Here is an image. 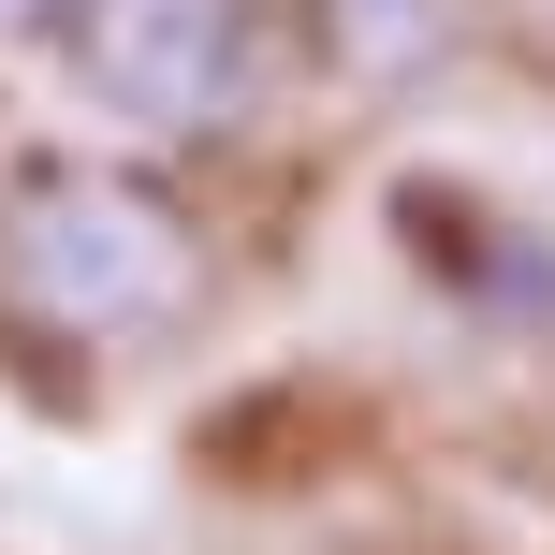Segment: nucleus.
<instances>
[{
    "label": "nucleus",
    "instance_id": "obj_1",
    "mask_svg": "<svg viewBox=\"0 0 555 555\" xmlns=\"http://www.w3.org/2000/svg\"><path fill=\"white\" fill-rule=\"evenodd\" d=\"M0 307L29 336H88V351L176 336L205 307V234L146 176L29 162V176H0Z\"/></svg>",
    "mask_w": 555,
    "mask_h": 555
},
{
    "label": "nucleus",
    "instance_id": "obj_2",
    "mask_svg": "<svg viewBox=\"0 0 555 555\" xmlns=\"http://www.w3.org/2000/svg\"><path fill=\"white\" fill-rule=\"evenodd\" d=\"M44 44L117 132L205 146L263 88V0H44Z\"/></svg>",
    "mask_w": 555,
    "mask_h": 555
}]
</instances>
